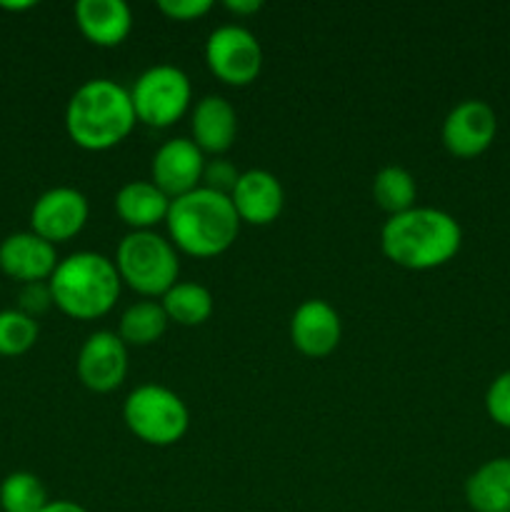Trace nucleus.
Wrapping results in <instances>:
<instances>
[{
  "instance_id": "nucleus-1",
  "label": "nucleus",
  "mask_w": 510,
  "mask_h": 512,
  "mask_svg": "<svg viewBox=\"0 0 510 512\" xmlns=\"http://www.w3.org/2000/svg\"><path fill=\"white\" fill-rule=\"evenodd\" d=\"M463 245V230L438 208H410L390 215L380 230V250L405 270H433L450 263Z\"/></svg>"
},
{
  "instance_id": "nucleus-2",
  "label": "nucleus",
  "mask_w": 510,
  "mask_h": 512,
  "mask_svg": "<svg viewBox=\"0 0 510 512\" xmlns=\"http://www.w3.org/2000/svg\"><path fill=\"white\" fill-rule=\"evenodd\" d=\"M130 90L108 78H93L80 85L65 108V130L78 148L103 153L123 143L135 128Z\"/></svg>"
},
{
  "instance_id": "nucleus-3",
  "label": "nucleus",
  "mask_w": 510,
  "mask_h": 512,
  "mask_svg": "<svg viewBox=\"0 0 510 512\" xmlns=\"http://www.w3.org/2000/svg\"><path fill=\"white\" fill-rule=\"evenodd\" d=\"M170 243L193 258H215L235 243L240 218L230 195L215 193L200 185L193 193L170 200L168 218Z\"/></svg>"
},
{
  "instance_id": "nucleus-4",
  "label": "nucleus",
  "mask_w": 510,
  "mask_h": 512,
  "mask_svg": "<svg viewBox=\"0 0 510 512\" xmlns=\"http://www.w3.org/2000/svg\"><path fill=\"white\" fill-rule=\"evenodd\" d=\"M55 308L75 320L103 318L118 303L120 280L115 263L93 250H80L60 260L48 280Z\"/></svg>"
},
{
  "instance_id": "nucleus-5",
  "label": "nucleus",
  "mask_w": 510,
  "mask_h": 512,
  "mask_svg": "<svg viewBox=\"0 0 510 512\" xmlns=\"http://www.w3.org/2000/svg\"><path fill=\"white\" fill-rule=\"evenodd\" d=\"M115 270L130 290L143 298H163L178 283V250L153 230H133L115 250Z\"/></svg>"
},
{
  "instance_id": "nucleus-6",
  "label": "nucleus",
  "mask_w": 510,
  "mask_h": 512,
  "mask_svg": "<svg viewBox=\"0 0 510 512\" xmlns=\"http://www.w3.org/2000/svg\"><path fill=\"white\" fill-rule=\"evenodd\" d=\"M123 420L145 445L168 448L185 438L190 428L188 405L165 385H140L125 398Z\"/></svg>"
},
{
  "instance_id": "nucleus-7",
  "label": "nucleus",
  "mask_w": 510,
  "mask_h": 512,
  "mask_svg": "<svg viewBox=\"0 0 510 512\" xmlns=\"http://www.w3.org/2000/svg\"><path fill=\"white\" fill-rule=\"evenodd\" d=\"M130 100L138 123L148 128H170L188 113L193 85L175 65H153L138 75L130 88Z\"/></svg>"
},
{
  "instance_id": "nucleus-8",
  "label": "nucleus",
  "mask_w": 510,
  "mask_h": 512,
  "mask_svg": "<svg viewBox=\"0 0 510 512\" xmlns=\"http://www.w3.org/2000/svg\"><path fill=\"white\" fill-rule=\"evenodd\" d=\"M205 63L225 85L245 88L263 70V48L243 25H220L205 40Z\"/></svg>"
},
{
  "instance_id": "nucleus-9",
  "label": "nucleus",
  "mask_w": 510,
  "mask_h": 512,
  "mask_svg": "<svg viewBox=\"0 0 510 512\" xmlns=\"http://www.w3.org/2000/svg\"><path fill=\"white\" fill-rule=\"evenodd\" d=\"M90 205L80 190L60 185L50 188L35 200L30 210V228L48 243H68L70 238L80 233L88 223Z\"/></svg>"
},
{
  "instance_id": "nucleus-10",
  "label": "nucleus",
  "mask_w": 510,
  "mask_h": 512,
  "mask_svg": "<svg viewBox=\"0 0 510 512\" xmlns=\"http://www.w3.org/2000/svg\"><path fill=\"white\" fill-rule=\"evenodd\" d=\"M80 383L93 393H113L128 375V345L118 333L95 330L88 335L75 360Z\"/></svg>"
},
{
  "instance_id": "nucleus-11",
  "label": "nucleus",
  "mask_w": 510,
  "mask_h": 512,
  "mask_svg": "<svg viewBox=\"0 0 510 512\" xmlns=\"http://www.w3.org/2000/svg\"><path fill=\"white\" fill-rule=\"evenodd\" d=\"M205 163H208L205 153L193 143V138L165 140L153 155V163H150L153 178L150 180L170 200H175L203 185Z\"/></svg>"
},
{
  "instance_id": "nucleus-12",
  "label": "nucleus",
  "mask_w": 510,
  "mask_h": 512,
  "mask_svg": "<svg viewBox=\"0 0 510 512\" xmlns=\"http://www.w3.org/2000/svg\"><path fill=\"white\" fill-rule=\"evenodd\" d=\"M498 118L483 100H463L443 120V145L455 158H478L493 145Z\"/></svg>"
},
{
  "instance_id": "nucleus-13",
  "label": "nucleus",
  "mask_w": 510,
  "mask_h": 512,
  "mask_svg": "<svg viewBox=\"0 0 510 512\" xmlns=\"http://www.w3.org/2000/svg\"><path fill=\"white\" fill-rule=\"evenodd\" d=\"M343 338V323L338 310L320 298H310L295 308L290 318V340L295 350L308 358H325Z\"/></svg>"
},
{
  "instance_id": "nucleus-14",
  "label": "nucleus",
  "mask_w": 510,
  "mask_h": 512,
  "mask_svg": "<svg viewBox=\"0 0 510 512\" xmlns=\"http://www.w3.org/2000/svg\"><path fill=\"white\" fill-rule=\"evenodd\" d=\"M58 263L55 245L35 235L33 230L13 233L0 243V270L25 285L50 280Z\"/></svg>"
},
{
  "instance_id": "nucleus-15",
  "label": "nucleus",
  "mask_w": 510,
  "mask_h": 512,
  "mask_svg": "<svg viewBox=\"0 0 510 512\" xmlns=\"http://www.w3.org/2000/svg\"><path fill=\"white\" fill-rule=\"evenodd\" d=\"M230 200L240 223L270 225L283 213L285 190L273 173L255 168L240 173Z\"/></svg>"
},
{
  "instance_id": "nucleus-16",
  "label": "nucleus",
  "mask_w": 510,
  "mask_h": 512,
  "mask_svg": "<svg viewBox=\"0 0 510 512\" xmlns=\"http://www.w3.org/2000/svg\"><path fill=\"white\" fill-rule=\"evenodd\" d=\"M75 25L88 43L115 48L133 30V13L125 0H78Z\"/></svg>"
},
{
  "instance_id": "nucleus-17",
  "label": "nucleus",
  "mask_w": 510,
  "mask_h": 512,
  "mask_svg": "<svg viewBox=\"0 0 510 512\" xmlns=\"http://www.w3.org/2000/svg\"><path fill=\"white\" fill-rule=\"evenodd\" d=\"M190 130H193V143L203 153L220 155L233 148L235 133H238V115L225 98L205 95L195 103L193 115H190Z\"/></svg>"
},
{
  "instance_id": "nucleus-18",
  "label": "nucleus",
  "mask_w": 510,
  "mask_h": 512,
  "mask_svg": "<svg viewBox=\"0 0 510 512\" xmlns=\"http://www.w3.org/2000/svg\"><path fill=\"white\" fill-rule=\"evenodd\" d=\"M168 210L170 198L153 180L125 183L115 195V213L133 230H153L158 223H165Z\"/></svg>"
},
{
  "instance_id": "nucleus-19",
  "label": "nucleus",
  "mask_w": 510,
  "mask_h": 512,
  "mask_svg": "<svg viewBox=\"0 0 510 512\" xmlns=\"http://www.w3.org/2000/svg\"><path fill=\"white\" fill-rule=\"evenodd\" d=\"M465 500L475 512H510V458L480 465L465 480Z\"/></svg>"
},
{
  "instance_id": "nucleus-20",
  "label": "nucleus",
  "mask_w": 510,
  "mask_h": 512,
  "mask_svg": "<svg viewBox=\"0 0 510 512\" xmlns=\"http://www.w3.org/2000/svg\"><path fill=\"white\" fill-rule=\"evenodd\" d=\"M168 323L170 320L163 305L155 303V300H138L120 315L118 335L125 345L145 348V345H153L163 338Z\"/></svg>"
},
{
  "instance_id": "nucleus-21",
  "label": "nucleus",
  "mask_w": 510,
  "mask_h": 512,
  "mask_svg": "<svg viewBox=\"0 0 510 512\" xmlns=\"http://www.w3.org/2000/svg\"><path fill=\"white\" fill-rule=\"evenodd\" d=\"M160 305H163L168 320L185 325V328L203 325L213 315V295L200 283H175L160 298Z\"/></svg>"
},
{
  "instance_id": "nucleus-22",
  "label": "nucleus",
  "mask_w": 510,
  "mask_h": 512,
  "mask_svg": "<svg viewBox=\"0 0 510 512\" xmlns=\"http://www.w3.org/2000/svg\"><path fill=\"white\" fill-rule=\"evenodd\" d=\"M415 178L400 165H385L373 178V198L388 215H400L415 208Z\"/></svg>"
},
{
  "instance_id": "nucleus-23",
  "label": "nucleus",
  "mask_w": 510,
  "mask_h": 512,
  "mask_svg": "<svg viewBox=\"0 0 510 512\" xmlns=\"http://www.w3.org/2000/svg\"><path fill=\"white\" fill-rule=\"evenodd\" d=\"M48 503V493H45V485L40 483L38 475L18 470L0 483V508L3 512H43Z\"/></svg>"
},
{
  "instance_id": "nucleus-24",
  "label": "nucleus",
  "mask_w": 510,
  "mask_h": 512,
  "mask_svg": "<svg viewBox=\"0 0 510 512\" xmlns=\"http://www.w3.org/2000/svg\"><path fill=\"white\" fill-rule=\"evenodd\" d=\"M38 323L23 310H3L0 313V355L18 358L28 353L38 340Z\"/></svg>"
},
{
  "instance_id": "nucleus-25",
  "label": "nucleus",
  "mask_w": 510,
  "mask_h": 512,
  "mask_svg": "<svg viewBox=\"0 0 510 512\" xmlns=\"http://www.w3.org/2000/svg\"><path fill=\"white\" fill-rule=\"evenodd\" d=\"M485 410L495 425L510 430V370L500 373L490 383L488 393H485Z\"/></svg>"
},
{
  "instance_id": "nucleus-26",
  "label": "nucleus",
  "mask_w": 510,
  "mask_h": 512,
  "mask_svg": "<svg viewBox=\"0 0 510 512\" xmlns=\"http://www.w3.org/2000/svg\"><path fill=\"white\" fill-rule=\"evenodd\" d=\"M238 178L240 173L235 170L233 163H228V160H210V163H205L203 170V188L230 195L235 183H238Z\"/></svg>"
},
{
  "instance_id": "nucleus-27",
  "label": "nucleus",
  "mask_w": 510,
  "mask_h": 512,
  "mask_svg": "<svg viewBox=\"0 0 510 512\" xmlns=\"http://www.w3.org/2000/svg\"><path fill=\"white\" fill-rule=\"evenodd\" d=\"M160 13L168 15L170 20H198L210 13L213 3L210 0H160Z\"/></svg>"
},
{
  "instance_id": "nucleus-28",
  "label": "nucleus",
  "mask_w": 510,
  "mask_h": 512,
  "mask_svg": "<svg viewBox=\"0 0 510 512\" xmlns=\"http://www.w3.org/2000/svg\"><path fill=\"white\" fill-rule=\"evenodd\" d=\"M20 305H23V313L30 315V318H35L38 313H43L48 305H53V295H50V288L48 283H30L25 285L23 295H20Z\"/></svg>"
},
{
  "instance_id": "nucleus-29",
  "label": "nucleus",
  "mask_w": 510,
  "mask_h": 512,
  "mask_svg": "<svg viewBox=\"0 0 510 512\" xmlns=\"http://www.w3.org/2000/svg\"><path fill=\"white\" fill-rule=\"evenodd\" d=\"M225 8L235 15H250V13H258L263 8L260 0H225Z\"/></svg>"
},
{
  "instance_id": "nucleus-30",
  "label": "nucleus",
  "mask_w": 510,
  "mask_h": 512,
  "mask_svg": "<svg viewBox=\"0 0 510 512\" xmlns=\"http://www.w3.org/2000/svg\"><path fill=\"white\" fill-rule=\"evenodd\" d=\"M43 512H88L83 508V505L73 503V500H50L48 505H45Z\"/></svg>"
},
{
  "instance_id": "nucleus-31",
  "label": "nucleus",
  "mask_w": 510,
  "mask_h": 512,
  "mask_svg": "<svg viewBox=\"0 0 510 512\" xmlns=\"http://www.w3.org/2000/svg\"><path fill=\"white\" fill-rule=\"evenodd\" d=\"M0 8H5V10H28V8H35V3H33V0H25V3H8V0H3V3H0Z\"/></svg>"
}]
</instances>
